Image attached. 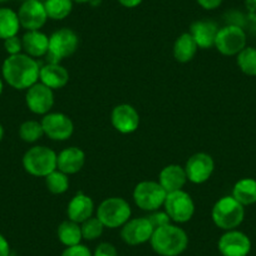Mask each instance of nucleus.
<instances>
[{"label": "nucleus", "instance_id": "obj_8", "mask_svg": "<svg viewBox=\"0 0 256 256\" xmlns=\"http://www.w3.org/2000/svg\"><path fill=\"white\" fill-rule=\"evenodd\" d=\"M164 211L171 221L176 224H184L190 221L195 214V204L191 196L184 190L170 192L164 200Z\"/></svg>", "mask_w": 256, "mask_h": 256}, {"label": "nucleus", "instance_id": "obj_18", "mask_svg": "<svg viewBox=\"0 0 256 256\" xmlns=\"http://www.w3.org/2000/svg\"><path fill=\"white\" fill-rule=\"evenodd\" d=\"M218 26L212 20H198L191 26L190 34L195 39L196 44L201 49H208L215 46Z\"/></svg>", "mask_w": 256, "mask_h": 256}, {"label": "nucleus", "instance_id": "obj_14", "mask_svg": "<svg viewBox=\"0 0 256 256\" xmlns=\"http://www.w3.org/2000/svg\"><path fill=\"white\" fill-rule=\"evenodd\" d=\"M214 168H215V162L210 154L204 152L192 154L184 166L187 181L196 184H204L210 178Z\"/></svg>", "mask_w": 256, "mask_h": 256}, {"label": "nucleus", "instance_id": "obj_37", "mask_svg": "<svg viewBox=\"0 0 256 256\" xmlns=\"http://www.w3.org/2000/svg\"><path fill=\"white\" fill-rule=\"evenodd\" d=\"M0 256H10V245L6 236L0 234Z\"/></svg>", "mask_w": 256, "mask_h": 256}, {"label": "nucleus", "instance_id": "obj_35", "mask_svg": "<svg viewBox=\"0 0 256 256\" xmlns=\"http://www.w3.org/2000/svg\"><path fill=\"white\" fill-rule=\"evenodd\" d=\"M93 256H118V251L110 242H100L96 248Z\"/></svg>", "mask_w": 256, "mask_h": 256}, {"label": "nucleus", "instance_id": "obj_4", "mask_svg": "<svg viewBox=\"0 0 256 256\" xmlns=\"http://www.w3.org/2000/svg\"><path fill=\"white\" fill-rule=\"evenodd\" d=\"M58 154L46 146H34L23 156V167L29 174L36 177H46L56 170Z\"/></svg>", "mask_w": 256, "mask_h": 256}, {"label": "nucleus", "instance_id": "obj_39", "mask_svg": "<svg viewBox=\"0 0 256 256\" xmlns=\"http://www.w3.org/2000/svg\"><path fill=\"white\" fill-rule=\"evenodd\" d=\"M3 137H4V127H3V124L0 123V141L3 140Z\"/></svg>", "mask_w": 256, "mask_h": 256}, {"label": "nucleus", "instance_id": "obj_16", "mask_svg": "<svg viewBox=\"0 0 256 256\" xmlns=\"http://www.w3.org/2000/svg\"><path fill=\"white\" fill-rule=\"evenodd\" d=\"M110 120H112L113 127L120 134H134L138 128L140 114L134 106L123 103V104H118L113 108Z\"/></svg>", "mask_w": 256, "mask_h": 256}, {"label": "nucleus", "instance_id": "obj_41", "mask_svg": "<svg viewBox=\"0 0 256 256\" xmlns=\"http://www.w3.org/2000/svg\"><path fill=\"white\" fill-rule=\"evenodd\" d=\"M73 3H78V4H84L87 3V2H90V0H72Z\"/></svg>", "mask_w": 256, "mask_h": 256}, {"label": "nucleus", "instance_id": "obj_3", "mask_svg": "<svg viewBox=\"0 0 256 256\" xmlns=\"http://www.w3.org/2000/svg\"><path fill=\"white\" fill-rule=\"evenodd\" d=\"M211 216L214 224L221 230H235L245 218V208L232 196H225L214 205Z\"/></svg>", "mask_w": 256, "mask_h": 256}, {"label": "nucleus", "instance_id": "obj_38", "mask_svg": "<svg viewBox=\"0 0 256 256\" xmlns=\"http://www.w3.org/2000/svg\"><path fill=\"white\" fill-rule=\"evenodd\" d=\"M144 0H118V3L124 8H136Z\"/></svg>", "mask_w": 256, "mask_h": 256}, {"label": "nucleus", "instance_id": "obj_40", "mask_svg": "<svg viewBox=\"0 0 256 256\" xmlns=\"http://www.w3.org/2000/svg\"><path fill=\"white\" fill-rule=\"evenodd\" d=\"M3 90H4V83H3V80L0 78V96L3 94Z\"/></svg>", "mask_w": 256, "mask_h": 256}, {"label": "nucleus", "instance_id": "obj_9", "mask_svg": "<svg viewBox=\"0 0 256 256\" xmlns=\"http://www.w3.org/2000/svg\"><path fill=\"white\" fill-rule=\"evenodd\" d=\"M246 46V34L238 26H226L218 29L215 48L222 56H238Z\"/></svg>", "mask_w": 256, "mask_h": 256}, {"label": "nucleus", "instance_id": "obj_19", "mask_svg": "<svg viewBox=\"0 0 256 256\" xmlns=\"http://www.w3.org/2000/svg\"><path fill=\"white\" fill-rule=\"evenodd\" d=\"M93 211H94V202L92 198L84 195L83 192H78L68 204L67 215L70 220L82 224L83 221L92 218Z\"/></svg>", "mask_w": 256, "mask_h": 256}, {"label": "nucleus", "instance_id": "obj_31", "mask_svg": "<svg viewBox=\"0 0 256 256\" xmlns=\"http://www.w3.org/2000/svg\"><path fill=\"white\" fill-rule=\"evenodd\" d=\"M80 230H82V236L84 240L93 241L102 236L103 231H104V225L96 216V218H90L88 220L83 221L80 224Z\"/></svg>", "mask_w": 256, "mask_h": 256}, {"label": "nucleus", "instance_id": "obj_42", "mask_svg": "<svg viewBox=\"0 0 256 256\" xmlns=\"http://www.w3.org/2000/svg\"><path fill=\"white\" fill-rule=\"evenodd\" d=\"M6 2H8V0H0V4H2V3H6Z\"/></svg>", "mask_w": 256, "mask_h": 256}, {"label": "nucleus", "instance_id": "obj_25", "mask_svg": "<svg viewBox=\"0 0 256 256\" xmlns=\"http://www.w3.org/2000/svg\"><path fill=\"white\" fill-rule=\"evenodd\" d=\"M20 28L18 13L10 8L2 6L0 8V39L6 40L10 36H18Z\"/></svg>", "mask_w": 256, "mask_h": 256}, {"label": "nucleus", "instance_id": "obj_26", "mask_svg": "<svg viewBox=\"0 0 256 256\" xmlns=\"http://www.w3.org/2000/svg\"><path fill=\"white\" fill-rule=\"evenodd\" d=\"M58 238L66 248L80 245V241L83 240L82 230H80V224L74 222L72 220H66L58 226Z\"/></svg>", "mask_w": 256, "mask_h": 256}, {"label": "nucleus", "instance_id": "obj_11", "mask_svg": "<svg viewBox=\"0 0 256 256\" xmlns=\"http://www.w3.org/2000/svg\"><path fill=\"white\" fill-rule=\"evenodd\" d=\"M154 230L147 218H130L120 228V238L127 245H142L151 240Z\"/></svg>", "mask_w": 256, "mask_h": 256}, {"label": "nucleus", "instance_id": "obj_15", "mask_svg": "<svg viewBox=\"0 0 256 256\" xmlns=\"http://www.w3.org/2000/svg\"><path fill=\"white\" fill-rule=\"evenodd\" d=\"M26 102L29 110L36 114L46 116L54 104L53 90L40 82H36L26 90Z\"/></svg>", "mask_w": 256, "mask_h": 256}, {"label": "nucleus", "instance_id": "obj_27", "mask_svg": "<svg viewBox=\"0 0 256 256\" xmlns=\"http://www.w3.org/2000/svg\"><path fill=\"white\" fill-rule=\"evenodd\" d=\"M44 6L49 19L63 20L72 13L73 2L72 0H46Z\"/></svg>", "mask_w": 256, "mask_h": 256}, {"label": "nucleus", "instance_id": "obj_33", "mask_svg": "<svg viewBox=\"0 0 256 256\" xmlns=\"http://www.w3.org/2000/svg\"><path fill=\"white\" fill-rule=\"evenodd\" d=\"M4 42V48L9 56H16V54L22 53L23 50V43H22V38L18 36H10V38L6 39Z\"/></svg>", "mask_w": 256, "mask_h": 256}, {"label": "nucleus", "instance_id": "obj_20", "mask_svg": "<svg viewBox=\"0 0 256 256\" xmlns=\"http://www.w3.org/2000/svg\"><path fill=\"white\" fill-rule=\"evenodd\" d=\"M39 80L50 90H60L70 80V73L59 63H48L40 68Z\"/></svg>", "mask_w": 256, "mask_h": 256}, {"label": "nucleus", "instance_id": "obj_2", "mask_svg": "<svg viewBox=\"0 0 256 256\" xmlns=\"http://www.w3.org/2000/svg\"><path fill=\"white\" fill-rule=\"evenodd\" d=\"M150 242L160 256H180L188 246V236L184 228L168 224L154 228Z\"/></svg>", "mask_w": 256, "mask_h": 256}, {"label": "nucleus", "instance_id": "obj_24", "mask_svg": "<svg viewBox=\"0 0 256 256\" xmlns=\"http://www.w3.org/2000/svg\"><path fill=\"white\" fill-rule=\"evenodd\" d=\"M232 196L238 202L245 206L254 205L256 202V180L241 178L232 188Z\"/></svg>", "mask_w": 256, "mask_h": 256}, {"label": "nucleus", "instance_id": "obj_17", "mask_svg": "<svg viewBox=\"0 0 256 256\" xmlns=\"http://www.w3.org/2000/svg\"><path fill=\"white\" fill-rule=\"evenodd\" d=\"M86 154L78 147H68L59 152L56 157V170L66 174H74L83 168Z\"/></svg>", "mask_w": 256, "mask_h": 256}, {"label": "nucleus", "instance_id": "obj_13", "mask_svg": "<svg viewBox=\"0 0 256 256\" xmlns=\"http://www.w3.org/2000/svg\"><path fill=\"white\" fill-rule=\"evenodd\" d=\"M218 248L222 256H248L251 251V240L238 230H228L218 238Z\"/></svg>", "mask_w": 256, "mask_h": 256}, {"label": "nucleus", "instance_id": "obj_34", "mask_svg": "<svg viewBox=\"0 0 256 256\" xmlns=\"http://www.w3.org/2000/svg\"><path fill=\"white\" fill-rule=\"evenodd\" d=\"M60 256H93V254L90 252L87 246L80 244V245L67 248L62 252Z\"/></svg>", "mask_w": 256, "mask_h": 256}, {"label": "nucleus", "instance_id": "obj_21", "mask_svg": "<svg viewBox=\"0 0 256 256\" xmlns=\"http://www.w3.org/2000/svg\"><path fill=\"white\" fill-rule=\"evenodd\" d=\"M186 182V171L184 167H181L180 164H168L160 172L158 184L164 187L167 194L182 190Z\"/></svg>", "mask_w": 256, "mask_h": 256}, {"label": "nucleus", "instance_id": "obj_36", "mask_svg": "<svg viewBox=\"0 0 256 256\" xmlns=\"http://www.w3.org/2000/svg\"><path fill=\"white\" fill-rule=\"evenodd\" d=\"M224 0H198V6L205 10H215L222 4Z\"/></svg>", "mask_w": 256, "mask_h": 256}, {"label": "nucleus", "instance_id": "obj_30", "mask_svg": "<svg viewBox=\"0 0 256 256\" xmlns=\"http://www.w3.org/2000/svg\"><path fill=\"white\" fill-rule=\"evenodd\" d=\"M46 188L52 194H54V195H62L70 187V178H68V174H63L59 170H54L53 172H50L46 177Z\"/></svg>", "mask_w": 256, "mask_h": 256}, {"label": "nucleus", "instance_id": "obj_6", "mask_svg": "<svg viewBox=\"0 0 256 256\" xmlns=\"http://www.w3.org/2000/svg\"><path fill=\"white\" fill-rule=\"evenodd\" d=\"M80 39L74 30L62 28L49 36V49L46 53L49 63H59L64 58L73 56L78 49Z\"/></svg>", "mask_w": 256, "mask_h": 256}, {"label": "nucleus", "instance_id": "obj_32", "mask_svg": "<svg viewBox=\"0 0 256 256\" xmlns=\"http://www.w3.org/2000/svg\"><path fill=\"white\" fill-rule=\"evenodd\" d=\"M148 221L151 222V225L154 226V228H162V226H166L168 224H171V218L170 216L167 215L166 211H154L151 212V215L148 216Z\"/></svg>", "mask_w": 256, "mask_h": 256}, {"label": "nucleus", "instance_id": "obj_5", "mask_svg": "<svg viewBox=\"0 0 256 256\" xmlns=\"http://www.w3.org/2000/svg\"><path fill=\"white\" fill-rule=\"evenodd\" d=\"M131 206L122 198H110L100 202L97 218L108 228H122L131 218Z\"/></svg>", "mask_w": 256, "mask_h": 256}, {"label": "nucleus", "instance_id": "obj_28", "mask_svg": "<svg viewBox=\"0 0 256 256\" xmlns=\"http://www.w3.org/2000/svg\"><path fill=\"white\" fill-rule=\"evenodd\" d=\"M238 66L241 72L250 77H256V48L245 46L238 54Z\"/></svg>", "mask_w": 256, "mask_h": 256}, {"label": "nucleus", "instance_id": "obj_22", "mask_svg": "<svg viewBox=\"0 0 256 256\" xmlns=\"http://www.w3.org/2000/svg\"><path fill=\"white\" fill-rule=\"evenodd\" d=\"M23 50L32 58L46 56L49 49L48 36L40 30H28L22 38Z\"/></svg>", "mask_w": 256, "mask_h": 256}, {"label": "nucleus", "instance_id": "obj_7", "mask_svg": "<svg viewBox=\"0 0 256 256\" xmlns=\"http://www.w3.org/2000/svg\"><path fill=\"white\" fill-rule=\"evenodd\" d=\"M167 192L156 181H142L134 190V201L141 210L154 212L164 206Z\"/></svg>", "mask_w": 256, "mask_h": 256}, {"label": "nucleus", "instance_id": "obj_10", "mask_svg": "<svg viewBox=\"0 0 256 256\" xmlns=\"http://www.w3.org/2000/svg\"><path fill=\"white\" fill-rule=\"evenodd\" d=\"M40 123L44 134L53 141H67L74 132L72 120L64 113H46Z\"/></svg>", "mask_w": 256, "mask_h": 256}, {"label": "nucleus", "instance_id": "obj_29", "mask_svg": "<svg viewBox=\"0 0 256 256\" xmlns=\"http://www.w3.org/2000/svg\"><path fill=\"white\" fill-rule=\"evenodd\" d=\"M44 136L42 123L38 120H26L19 127V137L26 144H34Z\"/></svg>", "mask_w": 256, "mask_h": 256}, {"label": "nucleus", "instance_id": "obj_12", "mask_svg": "<svg viewBox=\"0 0 256 256\" xmlns=\"http://www.w3.org/2000/svg\"><path fill=\"white\" fill-rule=\"evenodd\" d=\"M22 28L28 30H40L48 20L46 6L40 0H26L18 10Z\"/></svg>", "mask_w": 256, "mask_h": 256}, {"label": "nucleus", "instance_id": "obj_23", "mask_svg": "<svg viewBox=\"0 0 256 256\" xmlns=\"http://www.w3.org/2000/svg\"><path fill=\"white\" fill-rule=\"evenodd\" d=\"M198 44L190 33H184L176 39L174 44V56L180 63H187L195 58L198 53Z\"/></svg>", "mask_w": 256, "mask_h": 256}, {"label": "nucleus", "instance_id": "obj_1", "mask_svg": "<svg viewBox=\"0 0 256 256\" xmlns=\"http://www.w3.org/2000/svg\"><path fill=\"white\" fill-rule=\"evenodd\" d=\"M39 72L40 67L38 62L26 53L9 56L2 66L3 80L18 90H28L36 84L39 80Z\"/></svg>", "mask_w": 256, "mask_h": 256}]
</instances>
